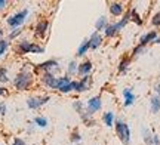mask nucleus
Masks as SVG:
<instances>
[{
    "instance_id": "1",
    "label": "nucleus",
    "mask_w": 160,
    "mask_h": 145,
    "mask_svg": "<svg viewBox=\"0 0 160 145\" xmlns=\"http://www.w3.org/2000/svg\"><path fill=\"white\" fill-rule=\"evenodd\" d=\"M31 83H33V74L27 71V68H22L13 80V85L18 90H27Z\"/></svg>"
},
{
    "instance_id": "2",
    "label": "nucleus",
    "mask_w": 160,
    "mask_h": 145,
    "mask_svg": "<svg viewBox=\"0 0 160 145\" xmlns=\"http://www.w3.org/2000/svg\"><path fill=\"white\" fill-rule=\"evenodd\" d=\"M116 133L119 136V139L123 142V145H129L131 144V130L129 126L123 122H116Z\"/></svg>"
},
{
    "instance_id": "3",
    "label": "nucleus",
    "mask_w": 160,
    "mask_h": 145,
    "mask_svg": "<svg viewBox=\"0 0 160 145\" xmlns=\"http://www.w3.org/2000/svg\"><path fill=\"white\" fill-rule=\"evenodd\" d=\"M18 51L19 53H22V55H27V53H43L45 52V49L39 45H36V43H31V41H19L18 43Z\"/></svg>"
},
{
    "instance_id": "4",
    "label": "nucleus",
    "mask_w": 160,
    "mask_h": 145,
    "mask_svg": "<svg viewBox=\"0 0 160 145\" xmlns=\"http://www.w3.org/2000/svg\"><path fill=\"white\" fill-rule=\"evenodd\" d=\"M28 15V9H22V11L17 12L15 15H12V17L8 18V25L12 27V28H19V25L25 21V18Z\"/></svg>"
},
{
    "instance_id": "5",
    "label": "nucleus",
    "mask_w": 160,
    "mask_h": 145,
    "mask_svg": "<svg viewBox=\"0 0 160 145\" xmlns=\"http://www.w3.org/2000/svg\"><path fill=\"white\" fill-rule=\"evenodd\" d=\"M101 105H102V102H101V96H93V98H91L89 101H88V105H86V114H88V116L95 114L97 111H99Z\"/></svg>"
},
{
    "instance_id": "6",
    "label": "nucleus",
    "mask_w": 160,
    "mask_h": 145,
    "mask_svg": "<svg viewBox=\"0 0 160 145\" xmlns=\"http://www.w3.org/2000/svg\"><path fill=\"white\" fill-rule=\"evenodd\" d=\"M49 99H51L49 96H31V98L27 99V107L31 110H37L42 105H45Z\"/></svg>"
},
{
    "instance_id": "7",
    "label": "nucleus",
    "mask_w": 160,
    "mask_h": 145,
    "mask_svg": "<svg viewBox=\"0 0 160 145\" xmlns=\"http://www.w3.org/2000/svg\"><path fill=\"white\" fill-rule=\"evenodd\" d=\"M58 68V62L55 59H49V61H45L36 67V70H43L45 73H52V70H57Z\"/></svg>"
},
{
    "instance_id": "8",
    "label": "nucleus",
    "mask_w": 160,
    "mask_h": 145,
    "mask_svg": "<svg viewBox=\"0 0 160 145\" xmlns=\"http://www.w3.org/2000/svg\"><path fill=\"white\" fill-rule=\"evenodd\" d=\"M42 81H43V85H46L48 87H51V89H57L58 79L53 75V73H45L43 77H42Z\"/></svg>"
},
{
    "instance_id": "9",
    "label": "nucleus",
    "mask_w": 160,
    "mask_h": 145,
    "mask_svg": "<svg viewBox=\"0 0 160 145\" xmlns=\"http://www.w3.org/2000/svg\"><path fill=\"white\" fill-rule=\"evenodd\" d=\"M89 85H91V77L85 75L80 81H74V90L76 92H85L89 89Z\"/></svg>"
},
{
    "instance_id": "10",
    "label": "nucleus",
    "mask_w": 160,
    "mask_h": 145,
    "mask_svg": "<svg viewBox=\"0 0 160 145\" xmlns=\"http://www.w3.org/2000/svg\"><path fill=\"white\" fill-rule=\"evenodd\" d=\"M142 136H144V142L147 145H160V141L156 135L150 133L148 129H142Z\"/></svg>"
},
{
    "instance_id": "11",
    "label": "nucleus",
    "mask_w": 160,
    "mask_h": 145,
    "mask_svg": "<svg viewBox=\"0 0 160 145\" xmlns=\"http://www.w3.org/2000/svg\"><path fill=\"white\" fill-rule=\"evenodd\" d=\"M88 41H89V47L91 49H98V47L101 46V43H102V37L98 34V33H93Z\"/></svg>"
},
{
    "instance_id": "12",
    "label": "nucleus",
    "mask_w": 160,
    "mask_h": 145,
    "mask_svg": "<svg viewBox=\"0 0 160 145\" xmlns=\"http://www.w3.org/2000/svg\"><path fill=\"white\" fill-rule=\"evenodd\" d=\"M48 27H49V22H48V21H40V22L36 25V36H37V37H45L46 31H48Z\"/></svg>"
},
{
    "instance_id": "13",
    "label": "nucleus",
    "mask_w": 160,
    "mask_h": 145,
    "mask_svg": "<svg viewBox=\"0 0 160 145\" xmlns=\"http://www.w3.org/2000/svg\"><path fill=\"white\" fill-rule=\"evenodd\" d=\"M92 70V62L91 61H85L77 67V74H82V75H88L91 73Z\"/></svg>"
},
{
    "instance_id": "14",
    "label": "nucleus",
    "mask_w": 160,
    "mask_h": 145,
    "mask_svg": "<svg viewBox=\"0 0 160 145\" xmlns=\"http://www.w3.org/2000/svg\"><path fill=\"white\" fill-rule=\"evenodd\" d=\"M123 96H125V107H129V105L133 104L135 95L132 93V89H125L123 90Z\"/></svg>"
},
{
    "instance_id": "15",
    "label": "nucleus",
    "mask_w": 160,
    "mask_h": 145,
    "mask_svg": "<svg viewBox=\"0 0 160 145\" xmlns=\"http://www.w3.org/2000/svg\"><path fill=\"white\" fill-rule=\"evenodd\" d=\"M156 39H157V34H156V31H151V33H147L145 36H142L141 37V46H145L147 43H150V41H154Z\"/></svg>"
},
{
    "instance_id": "16",
    "label": "nucleus",
    "mask_w": 160,
    "mask_h": 145,
    "mask_svg": "<svg viewBox=\"0 0 160 145\" xmlns=\"http://www.w3.org/2000/svg\"><path fill=\"white\" fill-rule=\"evenodd\" d=\"M104 31H105V36H107V37H114L120 30H119V27H117V24H110V25L105 27Z\"/></svg>"
},
{
    "instance_id": "17",
    "label": "nucleus",
    "mask_w": 160,
    "mask_h": 145,
    "mask_svg": "<svg viewBox=\"0 0 160 145\" xmlns=\"http://www.w3.org/2000/svg\"><path fill=\"white\" fill-rule=\"evenodd\" d=\"M110 12H111L114 17H119V15L123 13V6L120 5V3H111V6H110Z\"/></svg>"
},
{
    "instance_id": "18",
    "label": "nucleus",
    "mask_w": 160,
    "mask_h": 145,
    "mask_svg": "<svg viewBox=\"0 0 160 145\" xmlns=\"http://www.w3.org/2000/svg\"><path fill=\"white\" fill-rule=\"evenodd\" d=\"M102 122L105 123V126H108V128H111L113 126V123H114V114L111 113V111H108V113H105L102 116Z\"/></svg>"
},
{
    "instance_id": "19",
    "label": "nucleus",
    "mask_w": 160,
    "mask_h": 145,
    "mask_svg": "<svg viewBox=\"0 0 160 145\" xmlns=\"http://www.w3.org/2000/svg\"><path fill=\"white\" fill-rule=\"evenodd\" d=\"M159 110H160V98L159 95H156V96L151 98V111L153 113H159Z\"/></svg>"
},
{
    "instance_id": "20",
    "label": "nucleus",
    "mask_w": 160,
    "mask_h": 145,
    "mask_svg": "<svg viewBox=\"0 0 160 145\" xmlns=\"http://www.w3.org/2000/svg\"><path fill=\"white\" fill-rule=\"evenodd\" d=\"M108 24H107V18L105 17H101L99 19H98L97 22H95V28L98 30V31H101V30H105V27H107Z\"/></svg>"
},
{
    "instance_id": "21",
    "label": "nucleus",
    "mask_w": 160,
    "mask_h": 145,
    "mask_svg": "<svg viewBox=\"0 0 160 145\" xmlns=\"http://www.w3.org/2000/svg\"><path fill=\"white\" fill-rule=\"evenodd\" d=\"M88 49H91V47H89V41L85 40L82 45H80L79 49H77V55H79V56H83V55L88 52Z\"/></svg>"
},
{
    "instance_id": "22",
    "label": "nucleus",
    "mask_w": 160,
    "mask_h": 145,
    "mask_svg": "<svg viewBox=\"0 0 160 145\" xmlns=\"http://www.w3.org/2000/svg\"><path fill=\"white\" fill-rule=\"evenodd\" d=\"M68 83H71V80H70L68 75H65V77H59L58 79V85H57V89L59 90L61 87H64L65 85H68Z\"/></svg>"
},
{
    "instance_id": "23",
    "label": "nucleus",
    "mask_w": 160,
    "mask_h": 145,
    "mask_svg": "<svg viewBox=\"0 0 160 145\" xmlns=\"http://www.w3.org/2000/svg\"><path fill=\"white\" fill-rule=\"evenodd\" d=\"M34 124L39 126V128H46L48 126V118H45V117H36Z\"/></svg>"
},
{
    "instance_id": "24",
    "label": "nucleus",
    "mask_w": 160,
    "mask_h": 145,
    "mask_svg": "<svg viewBox=\"0 0 160 145\" xmlns=\"http://www.w3.org/2000/svg\"><path fill=\"white\" fill-rule=\"evenodd\" d=\"M131 21H133V22L138 24V25H141V24H142V21H141L139 15L137 13V9H132V11H131Z\"/></svg>"
},
{
    "instance_id": "25",
    "label": "nucleus",
    "mask_w": 160,
    "mask_h": 145,
    "mask_svg": "<svg viewBox=\"0 0 160 145\" xmlns=\"http://www.w3.org/2000/svg\"><path fill=\"white\" fill-rule=\"evenodd\" d=\"M71 90H74V81H71V83H68V85H65L64 87L59 89V92H62V93H68Z\"/></svg>"
},
{
    "instance_id": "26",
    "label": "nucleus",
    "mask_w": 160,
    "mask_h": 145,
    "mask_svg": "<svg viewBox=\"0 0 160 145\" xmlns=\"http://www.w3.org/2000/svg\"><path fill=\"white\" fill-rule=\"evenodd\" d=\"M128 65H129V59H122V62L119 64V73H125Z\"/></svg>"
},
{
    "instance_id": "27",
    "label": "nucleus",
    "mask_w": 160,
    "mask_h": 145,
    "mask_svg": "<svg viewBox=\"0 0 160 145\" xmlns=\"http://www.w3.org/2000/svg\"><path fill=\"white\" fill-rule=\"evenodd\" d=\"M8 46H9V43L6 40H0V56L5 55V52L8 51Z\"/></svg>"
},
{
    "instance_id": "28",
    "label": "nucleus",
    "mask_w": 160,
    "mask_h": 145,
    "mask_svg": "<svg viewBox=\"0 0 160 145\" xmlns=\"http://www.w3.org/2000/svg\"><path fill=\"white\" fill-rule=\"evenodd\" d=\"M8 80H9V79H8V70H6V68H0V81L6 83Z\"/></svg>"
},
{
    "instance_id": "29",
    "label": "nucleus",
    "mask_w": 160,
    "mask_h": 145,
    "mask_svg": "<svg viewBox=\"0 0 160 145\" xmlns=\"http://www.w3.org/2000/svg\"><path fill=\"white\" fill-rule=\"evenodd\" d=\"M77 73V64H76V61H71L68 65V74H74Z\"/></svg>"
},
{
    "instance_id": "30",
    "label": "nucleus",
    "mask_w": 160,
    "mask_h": 145,
    "mask_svg": "<svg viewBox=\"0 0 160 145\" xmlns=\"http://www.w3.org/2000/svg\"><path fill=\"white\" fill-rule=\"evenodd\" d=\"M151 24H153V25H156V27H159V25H160V12H159V13H156L154 17H153Z\"/></svg>"
},
{
    "instance_id": "31",
    "label": "nucleus",
    "mask_w": 160,
    "mask_h": 145,
    "mask_svg": "<svg viewBox=\"0 0 160 145\" xmlns=\"http://www.w3.org/2000/svg\"><path fill=\"white\" fill-rule=\"evenodd\" d=\"M21 31H22V30H21V28H15V30H13V31H12V33H11V34H9V39H15L17 36H19V34H21Z\"/></svg>"
},
{
    "instance_id": "32",
    "label": "nucleus",
    "mask_w": 160,
    "mask_h": 145,
    "mask_svg": "<svg viewBox=\"0 0 160 145\" xmlns=\"http://www.w3.org/2000/svg\"><path fill=\"white\" fill-rule=\"evenodd\" d=\"M71 142H80V133H77V132H74V133L71 135Z\"/></svg>"
},
{
    "instance_id": "33",
    "label": "nucleus",
    "mask_w": 160,
    "mask_h": 145,
    "mask_svg": "<svg viewBox=\"0 0 160 145\" xmlns=\"http://www.w3.org/2000/svg\"><path fill=\"white\" fill-rule=\"evenodd\" d=\"M12 145H25V142H24V139H21V138H15Z\"/></svg>"
},
{
    "instance_id": "34",
    "label": "nucleus",
    "mask_w": 160,
    "mask_h": 145,
    "mask_svg": "<svg viewBox=\"0 0 160 145\" xmlns=\"http://www.w3.org/2000/svg\"><path fill=\"white\" fill-rule=\"evenodd\" d=\"M0 114H2V116L6 114V105L3 104V102H0Z\"/></svg>"
},
{
    "instance_id": "35",
    "label": "nucleus",
    "mask_w": 160,
    "mask_h": 145,
    "mask_svg": "<svg viewBox=\"0 0 160 145\" xmlns=\"http://www.w3.org/2000/svg\"><path fill=\"white\" fill-rule=\"evenodd\" d=\"M142 47H144V46H141V45H139V46H137L135 49H133V53H132V55H135V56H137L138 53H139L141 51H142Z\"/></svg>"
},
{
    "instance_id": "36",
    "label": "nucleus",
    "mask_w": 160,
    "mask_h": 145,
    "mask_svg": "<svg viewBox=\"0 0 160 145\" xmlns=\"http://www.w3.org/2000/svg\"><path fill=\"white\" fill-rule=\"evenodd\" d=\"M6 5H8V2H6V0H0V9H5Z\"/></svg>"
},
{
    "instance_id": "37",
    "label": "nucleus",
    "mask_w": 160,
    "mask_h": 145,
    "mask_svg": "<svg viewBox=\"0 0 160 145\" xmlns=\"http://www.w3.org/2000/svg\"><path fill=\"white\" fill-rule=\"evenodd\" d=\"M3 95H6V89L5 87H0V96H3Z\"/></svg>"
},
{
    "instance_id": "38",
    "label": "nucleus",
    "mask_w": 160,
    "mask_h": 145,
    "mask_svg": "<svg viewBox=\"0 0 160 145\" xmlns=\"http://www.w3.org/2000/svg\"><path fill=\"white\" fill-rule=\"evenodd\" d=\"M156 92H157V93H160V83H159V85H157V86H156Z\"/></svg>"
},
{
    "instance_id": "39",
    "label": "nucleus",
    "mask_w": 160,
    "mask_h": 145,
    "mask_svg": "<svg viewBox=\"0 0 160 145\" xmlns=\"http://www.w3.org/2000/svg\"><path fill=\"white\" fill-rule=\"evenodd\" d=\"M2 37H3V30L0 28V40H2Z\"/></svg>"
}]
</instances>
